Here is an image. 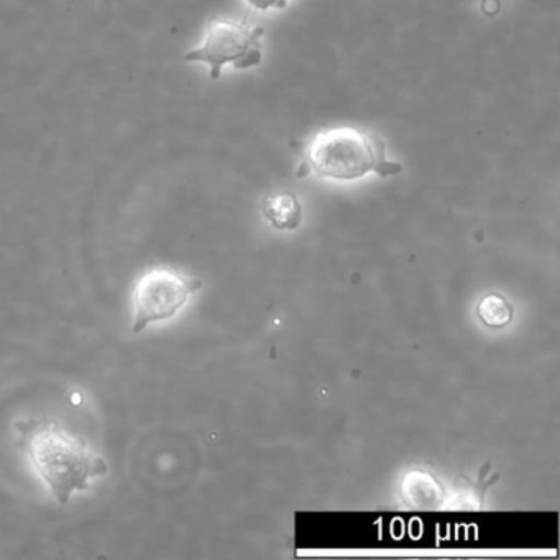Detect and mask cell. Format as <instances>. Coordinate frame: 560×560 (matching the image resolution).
I'll return each mask as SVG.
<instances>
[{
    "label": "cell",
    "instance_id": "6da1fadb",
    "mask_svg": "<svg viewBox=\"0 0 560 560\" xmlns=\"http://www.w3.org/2000/svg\"><path fill=\"white\" fill-rule=\"evenodd\" d=\"M18 445L31 457L45 483L61 504L70 501L73 491L90 488V480L107 474L104 458L88 451L83 439L68 432L55 419L18 421Z\"/></svg>",
    "mask_w": 560,
    "mask_h": 560
},
{
    "label": "cell",
    "instance_id": "7a4b0ae2",
    "mask_svg": "<svg viewBox=\"0 0 560 560\" xmlns=\"http://www.w3.org/2000/svg\"><path fill=\"white\" fill-rule=\"evenodd\" d=\"M385 142L357 127H334L317 132L304 147L310 170L324 178L357 179L366 173L398 175L402 166L386 160Z\"/></svg>",
    "mask_w": 560,
    "mask_h": 560
},
{
    "label": "cell",
    "instance_id": "3957f363",
    "mask_svg": "<svg viewBox=\"0 0 560 560\" xmlns=\"http://www.w3.org/2000/svg\"><path fill=\"white\" fill-rule=\"evenodd\" d=\"M265 31L250 27V19L237 24L229 19L212 18L208 22V37L198 50L189 51L186 61H202L211 67V80L221 78L224 65H234L235 70H248L261 61V42Z\"/></svg>",
    "mask_w": 560,
    "mask_h": 560
},
{
    "label": "cell",
    "instance_id": "277c9868",
    "mask_svg": "<svg viewBox=\"0 0 560 560\" xmlns=\"http://www.w3.org/2000/svg\"><path fill=\"white\" fill-rule=\"evenodd\" d=\"M202 283L186 278L168 267L147 271L133 290L132 332L139 334L153 323H162L175 316L188 298L201 290Z\"/></svg>",
    "mask_w": 560,
    "mask_h": 560
},
{
    "label": "cell",
    "instance_id": "5b68a950",
    "mask_svg": "<svg viewBox=\"0 0 560 560\" xmlns=\"http://www.w3.org/2000/svg\"><path fill=\"white\" fill-rule=\"evenodd\" d=\"M441 485L428 471H409L401 483V498L406 506L415 510H438L442 504Z\"/></svg>",
    "mask_w": 560,
    "mask_h": 560
},
{
    "label": "cell",
    "instance_id": "8992f818",
    "mask_svg": "<svg viewBox=\"0 0 560 560\" xmlns=\"http://www.w3.org/2000/svg\"><path fill=\"white\" fill-rule=\"evenodd\" d=\"M261 208H264L265 218L277 229L293 231L301 224V218H303V209L293 192L284 191L267 196Z\"/></svg>",
    "mask_w": 560,
    "mask_h": 560
},
{
    "label": "cell",
    "instance_id": "52a82bcc",
    "mask_svg": "<svg viewBox=\"0 0 560 560\" xmlns=\"http://www.w3.org/2000/svg\"><path fill=\"white\" fill-rule=\"evenodd\" d=\"M477 314L485 326L494 327V329L508 326L513 320V307L503 296H498V294L485 296L478 303Z\"/></svg>",
    "mask_w": 560,
    "mask_h": 560
},
{
    "label": "cell",
    "instance_id": "ba28073f",
    "mask_svg": "<svg viewBox=\"0 0 560 560\" xmlns=\"http://www.w3.org/2000/svg\"><path fill=\"white\" fill-rule=\"evenodd\" d=\"M247 2L257 11H268V9L273 8L281 9L287 5V0H247Z\"/></svg>",
    "mask_w": 560,
    "mask_h": 560
},
{
    "label": "cell",
    "instance_id": "9c48e42d",
    "mask_svg": "<svg viewBox=\"0 0 560 560\" xmlns=\"http://www.w3.org/2000/svg\"><path fill=\"white\" fill-rule=\"evenodd\" d=\"M481 11H483L485 15H488V18H493V15H497L498 11H500V0H483V2H481Z\"/></svg>",
    "mask_w": 560,
    "mask_h": 560
}]
</instances>
